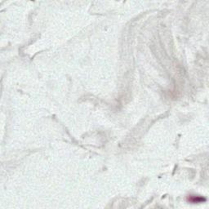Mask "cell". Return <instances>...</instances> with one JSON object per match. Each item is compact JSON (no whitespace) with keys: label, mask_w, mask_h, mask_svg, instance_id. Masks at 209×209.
Returning a JSON list of instances; mask_svg holds the SVG:
<instances>
[{"label":"cell","mask_w":209,"mask_h":209,"mask_svg":"<svg viewBox=\"0 0 209 209\" xmlns=\"http://www.w3.org/2000/svg\"><path fill=\"white\" fill-rule=\"evenodd\" d=\"M188 201L192 203H199L206 201V199L199 195H189L188 197Z\"/></svg>","instance_id":"obj_1"}]
</instances>
